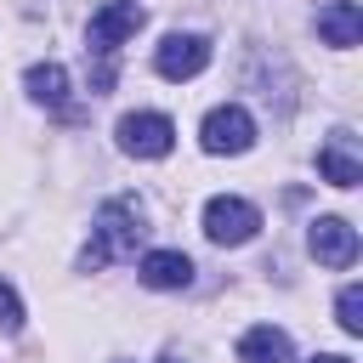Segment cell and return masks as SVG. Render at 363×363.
<instances>
[{
	"instance_id": "cell-8",
	"label": "cell",
	"mask_w": 363,
	"mask_h": 363,
	"mask_svg": "<svg viewBox=\"0 0 363 363\" xmlns=\"http://www.w3.org/2000/svg\"><path fill=\"white\" fill-rule=\"evenodd\" d=\"M318 170L329 187H357L363 182V164H357V147H352V130H335L323 147H318Z\"/></svg>"
},
{
	"instance_id": "cell-11",
	"label": "cell",
	"mask_w": 363,
	"mask_h": 363,
	"mask_svg": "<svg viewBox=\"0 0 363 363\" xmlns=\"http://www.w3.org/2000/svg\"><path fill=\"white\" fill-rule=\"evenodd\" d=\"M238 363H295V346H289V335H284V329L255 323V329L238 340Z\"/></svg>"
},
{
	"instance_id": "cell-3",
	"label": "cell",
	"mask_w": 363,
	"mask_h": 363,
	"mask_svg": "<svg viewBox=\"0 0 363 363\" xmlns=\"http://www.w3.org/2000/svg\"><path fill=\"white\" fill-rule=\"evenodd\" d=\"M255 227H261V210L250 199H227L221 193V199L204 204V238L210 244H250Z\"/></svg>"
},
{
	"instance_id": "cell-5",
	"label": "cell",
	"mask_w": 363,
	"mask_h": 363,
	"mask_svg": "<svg viewBox=\"0 0 363 363\" xmlns=\"http://www.w3.org/2000/svg\"><path fill=\"white\" fill-rule=\"evenodd\" d=\"M250 142H255V119L238 102L204 113V153H244Z\"/></svg>"
},
{
	"instance_id": "cell-14",
	"label": "cell",
	"mask_w": 363,
	"mask_h": 363,
	"mask_svg": "<svg viewBox=\"0 0 363 363\" xmlns=\"http://www.w3.org/2000/svg\"><path fill=\"white\" fill-rule=\"evenodd\" d=\"M0 329H6V335H17V329H23V301H17V289H11V284H0Z\"/></svg>"
},
{
	"instance_id": "cell-1",
	"label": "cell",
	"mask_w": 363,
	"mask_h": 363,
	"mask_svg": "<svg viewBox=\"0 0 363 363\" xmlns=\"http://www.w3.org/2000/svg\"><path fill=\"white\" fill-rule=\"evenodd\" d=\"M142 17H147V11H142L136 0H108V6H96V11H91L85 51L96 57V79H91L96 91H108V85H113V51L142 28Z\"/></svg>"
},
{
	"instance_id": "cell-7",
	"label": "cell",
	"mask_w": 363,
	"mask_h": 363,
	"mask_svg": "<svg viewBox=\"0 0 363 363\" xmlns=\"http://www.w3.org/2000/svg\"><path fill=\"white\" fill-rule=\"evenodd\" d=\"M306 244H312V255H318L323 267H352V261H357V233H352V221H340V216H318L312 233H306Z\"/></svg>"
},
{
	"instance_id": "cell-15",
	"label": "cell",
	"mask_w": 363,
	"mask_h": 363,
	"mask_svg": "<svg viewBox=\"0 0 363 363\" xmlns=\"http://www.w3.org/2000/svg\"><path fill=\"white\" fill-rule=\"evenodd\" d=\"M312 363H352V357H340V352H323V357H312Z\"/></svg>"
},
{
	"instance_id": "cell-13",
	"label": "cell",
	"mask_w": 363,
	"mask_h": 363,
	"mask_svg": "<svg viewBox=\"0 0 363 363\" xmlns=\"http://www.w3.org/2000/svg\"><path fill=\"white\" fill-rule=\"evenodd\" d=\"M335 318H340V329H346V335H363V289H357V284H346V289H340Z\"/></svg>"
},
{
	"instance_id": "cell-6",
	"label": "cell",
	"mask_w": 363,
	"mask_h": 363,
	"mask_svg": "<svg viewBox=\"0 0 363 363\" xmlns=\"http://www.w3.org/2000/svg\"><path fill=\"white\" fill-rule=\"evenodd\" d=\"M204 62H210L204 34H164V45L153 51V68L164 79H193V74H204Z\"/></svg>"
},
{
	"instance_id": "cell-4",
	"label": "cell",
	"mask_w": 363,
	"mask_h": 363,
	"mask_svg": "<svg viewBox=\"0 0 363 363\" xmlns=\"http://www.w3.org/2000/svg\"><path fill=\"white\" fill-rule=\"evenodd\" d=\"M119 147L136 159H164L176 147V125L164 113H125L119 119Z\"/></svg>"
},
{
	"instance_id": "cell-9",
	"label": "cell",
	"mask_w": 363,
	"mask_h": 363,
	"mask_svg": "<svg viewBox=\"0 0 363 363\" xmlns=\"http://www.w3.org/2000/svg\"><path fill=\"white\" fill-rule=\"evenodd\" d=\"M318 34H323V45L352 51V45L363 40V11H357V0H329V6L318 11Z\"/></svg>"
},
{
	"instance_id": "cell-2",
	"label": "cell",
	"mask_w": 363,
	"mask_h": 363,
	"mask_svg": "<svg viewBox=\"0 0 363 363\" xmlns=\"http://www.w3.org/2000/svg\"><path fill=\"white\" fill-rule=\"evenodd\" d=\"M142 233H147V227H142V204H136V199H108V204L96 210V227H91V244H85L79 267L96 272V267H108L113 255H130Z\"/></svg>"
},
{
	"instance_id": "cell-10",
	"label": "cell",
	"mask_w": 363,
	"mask_h": 363,
	"mask_svg": "<svg viewBox=\"0 0 363 363\" xmlns=\"http://www.w3.org/2000/svg\"><path fill=\"white\" fill-rule=\"evenodd\" d=\"M136 278H142L147 289H187V284H193V261H187L182 250H153V255H142Z\"/></svg>"
},
{
	"instance_id": "cell-12",
	"label": "cell",
	"mask_w": 363,
	"mask_h": 363,
	"mask_svg": "<svg viewBox=\"0 0 363 363\" xmlns=\"http://www.w3.org/2000/svg\"><path fill=\"white\" fill-rule=\"evenodd\" d=\"M23 85H28V96L45 102V108H68V74H62V62H34V68L23 74Z\"/></svg>"
}]
</instances>
